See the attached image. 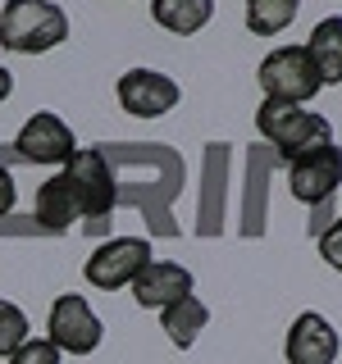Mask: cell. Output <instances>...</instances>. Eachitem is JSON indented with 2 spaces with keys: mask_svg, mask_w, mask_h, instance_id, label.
<instances>
[{
  "mask_svg": "<svg viewBox=\"0 0 342 364\" xmlns=\"http://www.w3.org/2000/svg\"><path fill=\"white\" fill-rule=\"evenodd\" d=\"M68 37V14L55 0H5L0 46L14 55H46Z\"/></svg>",
  "mask_w": 342,
  "mask_h": 364,
  "instance_id": "6da1fadb",
  "label": "cell"
},
{
  "mask_svg": "<svg viewBox=\"0 0 342 364\" xmlns=\"http://www.w3.org/2000/svg\"><path fill=\"white\" fill-rule=\"evenodd\" d=\"M256 132L265 136L269 146H279L283 159H296L306 151H315V146H328L333 141V123L324 119V114L315 109H301L292 105V100H260L256 109Z\"/></svg>",
  "mask_w": 342,
  "mask_h": 364,
  "instance_id": "7a4b0ae2",
  "label": "cell"
},
{
  "mask_svg": "<svg viewBox=\"0 0 342 364\" xmlns=\"http://www.w3.org/2000/svg\"><path fill=\"white\" fill-rule=\"evenodd\" d=\"M260 91L269 100H292V105H306L319 87V73H315V60L306 55V46H279L260 60Z\"/></svg>",
  "mask_w": 342,
  "mask_h": 364,
  "instance_id": "3957f363",
  "label": "cell"
},
{
  "mask_svg": "<svg viewBox=\"0 0 342 364\" xmlns=\"http://www.w3.org/2000/svg\"><path fill=\"white\" fill-rule=\"evenodd\" d=\"M64 178H68V191H73V205L78 214L87 219H100L119 205V187H114V173H110V159L87 146V151H73V159L64 164Z\"/></svg>",
  "mask_w": 342,
  "mask_h": 364,
  "instance_id": "277c9868",
  "label": "cell"
},
{
  "mask_svg": "<svg viewBox=\"0 0 342 364\" xmlns=\"http://www.w3.org/2000/svg\"><path fill=\"white\" fill-rule=\"evenodd\" d=\"M46 337L60 346V355H91V350L100 346V337H105V328H100L96 310L87 305V296L64 291V296H55V305H51Z\"/></svg>",
  "mask_w": 342,
  "mask_h": 364,
  "instance_id": "5b68a950",
  "label": "cell"
},
{
  "mask_svg": "<svg viewBox=\"0 0 342 364\" xmlns=\"http://www.w3.org/2000/svg\"><path fill=\"white\" fill-rule=\"evenodd\" d=\"M151 264V246L142 242V237H110V242H100L96 250L87 255V282L100 291H119V287H133V278Z\"/></svg>",
  "mask_w": 342,
  "mask_h": 364,
  "instance_id": "8992f818",
  "label": "cell"
},
{
  "mask_svg": "<svg viewBox=\"0 0 342 364\" xmlns=\"http://www.w3.org/2000/svg\"><path fill=\"white\" fill-rule=\"evenodd\" d=\"M342 187V146H315V151L288 159V191L301 205H328Z\"/></svg>",
  "mask_w": 342,
  "mask_h": 364,
  "instance_id": "52a82bcc",
  "label": "cell"
},
{
  "mask_svg": "<svg viewBox=\"0 0 342 364\" xmlns=\"http://www.w3.org/2000/svg\"><path fill=\"white\" fill-rule=\"evenodd\" d=\"M73 151H78L73 128H68L60 114H51V109H37L14 136V155L28 159V164H68Z\"/></svg>",
  "mask_w": 342,
  "mask_h": 364,
  "instance_id": "ba28073f",
  "label": "cell"
},
{
  "mask_svg": "<svg viewBox=\"0 0 342 364\" xmlns=\"http://www.w3.org/2000/svg\"><path fill=\"white\" fill-rule=\"evenodd\" d=\"M182 100V87L169 73H155V68H128L119 77V105L133 114V119H160Z\"/></svg>",
  "mask_w": 342,
  "mask_h": 364,
  "instance_id": "9c48e42d",
  "label": "cell"
},
{
  "mask_svg": "<svg viewBox=\"0 0 342 364\" xmlns=\"http://www.w3.org/2000/svg\"><path fill=\"white\" fill-rule=\"evenodd\" d=\"M338 350H342V337L324 314L306 310V314L292 318L288 341H283V360L288 364H333Z\"/></svg>",
  "mask_w": 342,
  "mask_h": 364,
  "instance_id": "30bf717a",
  "label": "cell"
},
{
  "mask_svg": "<svg viewBox=\"0 0 342 364\" xmlns=\"http://www.w3.org/2000/svg\"><path fill=\"white\" fill-rule=\"evenodd\" d=\"M192 291V269L174 264V259H151L142 273L133 278V301L142 310H165L169 301Z\"/></svg>",
  "mask_w": 342,
  "mask_h": 364,
  "instance_id": "8fae6325",
  "label": "cell"
},
{
  "mask_svg": "<svg viewBox=\"0 0 342 364\" xmlns=\"http://www.w3.org/2000/svg\"><path fill=\"white\" fill-rule=\"evenodd\" d=\"M306 55L315 60L319 82L338 87L342 82V14H328L311 28V41H306Z\"/></svg>",
  "mask_w": 342,
  "mask_h": 364,
  "instance_id": "7c38bea8",
  "label": "cell"
},
{
  "mask_svg": "<svg viewBox=\"0 0 342 364\" xmlns=\"http://www.w3.org/2000/svg\"><path fill=\"white\" fill-rule=\"evenodd\" d=\"M210 323V310H205V301H197V296H178V301H169L165 310H160V328H165V337L174 341L178 350H187V346H197V337H201V328Z\"/></svg>",
  "mask_w": 342,
  "mask_h": 364,
  "instance_id": "4fadbf2b",
  "label": "cell"
},
{
  "mask_svg": "<svg viewBox=\"0 0 342 364\" xmlns=\"http://www.w3.org/2000/svg\"><path fill=\"white\" fill-rule=\"evenodd\" d=\"M73 214H78V205H73V191H68V178L64 173L46 178L37 187V200H32V219H37L46 232H64V228L73 223Z\"/></svg>",
  "mask_w": 342,
  "mask_h": 364,
  "instance_id": "5bb4252c",
  "label": "cell"
},
{
  "mask_svg": "<svg viewBox=\"0 0 342 364\" xmlns=\"http://www.w3.org/2000/svg\"><path fill=\"white\" fill-rule=\"evenodd\" d=\"M151 14L165 32L174 37H192L214 18V0H151Z\"/></svg>",
  "mask_w": 342,
  "mask_h": 364,
  "instance_id": "9a60e30c",
  "label": "cell"
},
{
  "mask_svg": "<svg viewBox=\"0 0 342 364\" xmlns=\"http://www.w3.org/2000/svg\"><path fill=\"white\" fill-rule=\"evenodd\" d=\"M301 0H247V28L256 37H279L283 28H292Z\"/></svg>",
  "mask_w": 342,
  "mask_h": 364,
  "instance_id": "2e32d148",
  "label": "cell"
},
{
  "mask_svg": "<svg viewBox=\"0 0 342 364\" xmlns=\"http://www.w3.org/2000/svg\"><path fill=\"white\" fill-rule=\"evenodd\" d=\"M28 314L19 310L14 301H0V360H9L14 355V350L23 346V341H28L32 333H28Z\"/></svg>",
  "mask_w": 342,
  "mask_h": 364,
  "instance_id": "e0dca14e",
  "label": "cell"
},
{
  "mask_svg": "<svg viewBox=\"0 0 342 364\" xmlns=\"http://www.w3.org/2000/svg\"><path fill=\"white\" fill-rule=\"evenodd\" d=\"M5 364H60V346L51 337H28Z\"/></svg>",
  "mask_w": 342,
  "mask_h": 364,
  "instance_id": "ac0fdd59",
  "label": "cell"
},
{
  "mask_svg": "<svg viewBox=\"0 0 342 364\" xmlns=\"http://www.w3.org/2000/svg\"><path fill=\"white\" fill-rule=\"evenodd\" d=\"M315 237H319V259H324L328 269H338V273H342V214H338V219L328 223V228H319Z\"/></svg>",
  "mask_w": 342,
  "mask_h": 364,
  "instance_id": "d6986e66",
  "label": "cell"
},
{
  "mask_svg": "<svg viewBox=\"0 0 342 364\" xmlns=\"http://www.w3.org/2000/svg\"><path fill=\"white\" fill-rule=\"evenodd\" d=\"M14 196H19V187H14V173H9V168L0 164V219H5V214L14 210Z\"/></svg>",
  "mask_w": 342,
  "mask_h": 364,
  "instance_id": "ffe728a7",
  "label": "cell"
},
{
  "mask_svg": "<svg viewBox=\"0 0 342 364\" xmlns=\"http://www.w3.org/2000/svg\"><path fill=\"white\" fill-rule=\"evenodd\" d=\"M9 96H14V73H9V68L0 64V105H5Z\"/></svg>",
  "mask_w": 342,
  "mask_h": 364,
  "instance_id": "44dd1931",
  "label": "cell"
}]
</instances>
